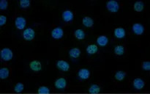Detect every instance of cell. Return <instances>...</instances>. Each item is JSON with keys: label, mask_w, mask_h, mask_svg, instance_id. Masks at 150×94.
<instances>
[{"label": "cell", "mask_w": 150, "mask_h": 94, "mask_svg": "<svg viewBox=\"0 0 150 94\" xmlns=\"http://www.w3.org/2000/svg\"><path fill=\"white\" fill-rule=\"evenodd\" d=\"M0 56L3 61H10L13 57V51L9 48H3L0 51Z\"/></svg>", "instance_id": "cell-1"}, {"label": "cell", "mask_w": 150, "mask_h": 94, "mask_svg": "<svg viewBox=\"0 0 150 94\" xmlns=\"http://www.w3.org/2000/svg\"><path fill=\"white\" fill-rule=\"evenodd\" d=\"M35 35H36V33H35V30L32 27L26 28L23 32V39L27 41H31L33 39H35Z\"/></svg>", "instance_id": "cell-2"}, {"label": "cell", "mask_w": 150, "mask_h": 94, "mask_svg": "<svg viewBox=\"0 0 150 94\" xmlns=\"http://www.w3.org/2000/svg\"><path fill=\"white\" fill-rule=\"evenodd\" d=\"M120 3L115 0H109L106 2V7L111 13H117L120 9Z\"/></svg>", "instance_id": "cell-3"}, {"label": "cell", "mask_w": 150, "mask_h": 94, "mask_svg": "<svg viewBox=\"0 0 150 94\" xmlns=\"http://www.w3.org/2000/svg\"><path fill=\"white\" fill-rule=\"evenodd\" d=\"M56 66H57V68L59 70H60L61 71L63 72H67L70 69V64H69L68 62L66 61V60H57V61L56 62Z\"/></svg>", "instance_id": "cell-4"}, {"label": "cell", "mask_w": 150, "mask_h": 94, "mask_svg": "<svg viewBox=\"0 0 150 94\" xmlns=\"http://www.w3.org/2000/svg\"><path fill=\"white\" fill-rule=\"evenodd\" d=\"M51 37H52L54 39H61L63 37V35H64V30H63L62 28L60 27V26H56V27H54V29L51 30Z\"/></svg>", "instance_id": "cell-5"}, {"label": "cell", "mask_w": 150, "mask_h": 94, "mask_svg": "<svg viewBox=\"0 0 150 94\" xmlns=\"http://www.w3.org/2000/svg\"><path fill=\"white\" fill-rule=\"evenodd\" d=\"M26 25V20L24 17L19 16L15 19V26L18 29H23Z\"/></svg>", "instance_id": "cell-6"}, {"label": "cell", "mask_w": 150, "mask_h": 94, "mask_svg": "<svg viewBox=\"0 0 150 94\" xmlns=\"http://www.w3.org/2000/svg\"><path fill=\"white\" fill-rule=\"evenodd\" d=\"M54 86L58 90H64L67 87V80L64 77L57 78L54 82Z\"/></svg>", "instance_id": "cell-7"}, {"label": "cell", "mask_w": 150, "mask_h": 94, "mask_svg": "<svg viewBox=\"0 0 150 94\" xmlns=\"http://www.w3.org/2000/svg\"><path fill=\"white\" fill-rule=\"evenodd\" d=\"M29 68L34 72H39L42 70V63L38 60H34L29 63Z\"/></svg>", "instance_id": "cell-8"}, {"label": "cell", "mask_w": 150, "mask_h": 94, "mask_svg": "<svg viewBox=\"0 0 150 94\" xmlns=\"http://www.w3.org/2000/svg\"><path fill=\"white\" fill-rule=\"evenodd\" d=\"M90 70L86 68H81L78 71V76L79 77V79H82V80H86V79H89L90 77Z\"/></svg>", "instance_id": "cell-9"}, {"label": "cell", "mask_w": 150, "mask_h": 94, "mask_svg": "<svg viewBox=\"0 0 150 94\" xmlns=\"http://www.w3.org/2000/svg\"><path fill=\"white\" fill-rule=\"evenodd\" d=\"M144 26L140 23H135L132 26V31L134 34L137 35H141L144 32Z\"/></svg>", "instance_id": "cell-10"}, {"label": "cell", "mask_w": 150, "mask_h": 94, "mask_svg": "<svg viewBox=\"0 0 150 94\" xmlns=\"http://www.w3.org/2000/svg\"><path fill=\"white\" fill-rule=\"evenodd\" d=\"M133 88L138 90H141L145 87V82L142 78H136L133 81Z\"/></svg>", "instance_id": "cell-11"}, {"label": "cell", "mask_w": 150, "mask_h": 94, "mask_svg": "<svg viewBox=\"0 0 150 94\" xmlns=\"http://www.w3.org/2000/svg\"><path fill=\"white\" fill-rule=\"evenodd\" d=\"M74 14L73 12L70 10H65L62 13V19L65 22H70L73 20Z\"/></svg>", "instance_id": "cell-12"}, {"label": "cell", "mask_w": 150, "mask_h": 94, "mask_svg": "<svg viewBox=\"0 0 150 94\" xmlns=\"http://www.w3.org/2000/svg\"><path fill=\"white\" fill-rule=\"evenodd\" d=\"M114 35L118 39H122L125 37L126 31L123 27H117L114 31Z\"/></svg>", "instance_id": "cell-13"}, {"label": "cell", "mask_w": 150, "mask_h": 94, "mask_svg": "<svg viewBox=\"0 0 150 94\" xmlns=\"http://www.w3.org/2000/svg\"><path fill=\"white\" fill-rule=\"evenodd\" d=\"M81 51L80 48H77V47H74V48H72L69 50L68 54L71 58L73 59H77L79 58L81 56Z\"/></svg>", "instance_id": "cell-14"}, {"label": "cell", "mask_w": 150, "mask_h": 94, "mask_svg": "<svg viewBox=\"0 0 150 94\" xmlns=\"http://www.w3.org/2000/svg\"><path fill=\"white\" fill-rule=\"evenodd\" d=\"M96 42L100 46H105L108 43V38L106 35H100L97 38Z\"/></svg>", "instance_id": "cell-15"}, {"label": "cell", "mask_w": 150, "mask_h": 94, "mask_svg": "<svg viewBox=\"0 0 150 94\" xmlns=\"http://www.w3.org/2000/svg\"><path fill=\"white\" fill-rule=\"evenodd\" d=\"M82 24L86 27L91 28L94 26V20L89 16H84L82 19Z\"/></svg>", "instance_id": "cell-16"}, {"label": "cell", "mask_w": 150, "mask_h": 94, "mask_svg": "<svg viewBox=\"0 0 150 94\" xmlns=\"http://www.w3.org/2000/svg\"><path fill=\"white\" fill-rule=\"evenodd\" d=\"M86 51L88 54H90V55L95 54L98 51V46L96 44H89L86 46Z\"/></svg>", "instance_id": "cell-17"}, {"label": "cell", "mask_w": 150, "mask_h": 94, "mask_svg": "<svg viewBox=\"0 0 150 94\" xmlns=\"http://www.w3.org/2000/svg\"><path fill=\"white\" fill-rule=\"evenodd\" d=\"M114 51L116 55L117 56H122L125 53V46L123 45H117L114 48Z\"/></svg>", "instance_id": "cell-18"}, {"label": "cell", "mask_w": 150, "mask_h": 94, "mask_svg": "<svg viewBox=\"0 0 150 94\" xmlns=\"http://www.w3.org/2000/svg\"><path fill=\"white\" fill-rule=\"evenodd\" d=\"M144 8V4L142 1H137L133 4V9L136 12H142Z\"/></svg>", "instance_id": "cell-19"}, {"label": "cell", "mask_w": 150, "mask_h": 94, "mask_svg": "<svg viewBox=\"0 0 150 94\" xmlns=\"http://www.w3.org/2000/svg\"><path fill=\"white\" fill-rule=\"evenodd\" d=\"M126 75H127V73H126V72H125L124 70H118V71L116 72L115 74H114V78H115L117 81H120H120L124 80Z\"/></svg>", "instance_id": "cell-20"}, {"label": "cell", "mask_w": 150, "mask_h": 94, "mask_svg": "<svg viewBox=\"0 0 150 94\" xmlns=\"http://www.w3.org/2000/svg\"><path fill=\"white\" fill-rule=\"evenodd\" d=\"M74 35L78 40H83L86 37V34L83 29H78L74 32Z\"/></svg>", "instance_id": "cell-21"}, {"label": "cell", "mask_w": 150, "mask_h": 94, "mask_svg": "<svg viewBox=\"0 0 150 94\" xmlns=\"http://www.w3.org/2000/svg\"><path fill=\"white\" fill-rule=\"evenodd\" d=\"M101 90V88L97 84H92L89 88V93H99Z\"/></svg>", "instance_id": "cell-22"}, {"label": "cell", "mask_w": 150, "mask_h": 94, "mask_svg": "<svg viewBox=\"0 0 150 94\" xmlns=\"http://www.w3.org/2000/svg\"><path fill=\"white\" fill-rule=\"evenodd\" d=\"M10 75V70L9 68L5 67H3L0 69V78L1 79H5L8 78Z\"/></svg>", "instance_id": "cell-23"}, {"label": "cell", "mask_w": 150, "mask_h": 94, "mask_svg": "<svg viewBox=\"0 0 150 94\" xmlns=\"http://www.w3.org/2000/svg\"><path fill=\"white\" fill-rule=\"evenodd\" d=\"M24 90V85L23 83L18 82L14 86V91L16 93H21Z\"/></svg>", "instance_id": "cell-24"}, {"label": "cell", "mask_w": 150, "mask_h": 94, "mask_svg": "<svg viewBox=\"0 0 150 94\" xmlns=\"http://www.w3.org/2000/svg\"><path fill=\"white\" fill-rule=\"evenodd\" d=\"M19 4H20V7L21 8H27V7H30L31 1L30 0H21L19 1Z\"/></svg>", "instance_id": "cell-25"}, {"label": "cell", "mask_w": 150, "mask_h": 94, "mask_svg": "<svg viewBox=\"0 0 150 94\" xmlns=\"http://www.w3.org/2000/svg\"><path fill=\"white\" fill-rule=\"evenodd\" d=\"M38 92L39 93H43V94H46V93H49L51 92L49 88H48L47 86H45V85H42V86L39 87L38 90Z\"/></svg>", "instance_id": "cell-26"}, {"label": "cell", "mask_w": 150, "mask_h": 94, "mask_svg": "<svg viewBox=\"0 0 150 94\" xmlns=\"http://www.w3.org/2000/svg\"><path fill=\"white\" fill-rule=\"evenodd\" d=\"M8 7V1L7 0H1L0 1V9L1 10H6Z\"/></svg>", "instance_id": "cell-27"}, {"label": "cell", "mask_w": 150, "mask_h": 94, "mask_svg": "<svg viewBox=\"0 0 150 94\" xmlns=\"http://www.w3.org/2000/svg\"><path fill=\"white\" fill-rule=\"evenodd\" d=\"M142 67L144 70H150V63L149 61L142 62Z\"/></svg>", "instance_id": "cell-28"}, {"label": "cell", "mask_w": 150, "mask_h": 94, "mask_svg": "<svg viewBox=\"0 0 150 94\" xmlns=\"http://www.w3.org/2000/svg\"><path fill=\"white\" fill-rule=\"evenodd\" d=\"M6 22H7V16L4 15H1L0 16V26H4Z\"/></svg>", "instance_id": "cell-29"}]
</instances>
